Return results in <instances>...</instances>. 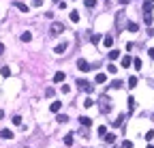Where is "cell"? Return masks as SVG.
Wrapping results in <instances>:
<instances>
[{
  "mask_svg": "<svg viewBox=\"0 0 154 148\" xmlns=\"http://www.w3.org/2000/svg\"><path fill=\"white\" fill-rule=\"evenodd\" d=\"M98 109H101L103 114H107V112H111V99L107 97V95H103L101 99H98Z\"/></svg>",
  "mask_w": 154,
  "mask_h": 148,
  "instance_id": "1",
  "label": "cell"
},
{
  "mask_svg": "<svg viewBox=\"0 0 154 148\" xmlns=\"http://www.w3.org/2000/svg\"><path fill=\"white\" fill-rule=\"evenodd\" d=\"M77 86H79V90L88 92V95H90V92H92V84H90L88 79H79V82H77Z\"/></svg>",
  "mask_w": 154,
  "mask_h": 148,
  "instance_id": "2",
  "label": "cell"
},
{
  "mask_svg": "<svg viewBox=\"0 0 154 148\" xmlns=\"http://www.w3.org/2000/svg\"><path fill=\"white\" fill-rule=\"evenodd\" d=\"M49 32H51V34H62V32H64V26H62L60 22H54L51 28H49Z\"/></svg>",
  "mask_w": 154,
  "mask_h": 148,
  "instance_id": "3",
  "label": "cell"
},
{
  "mask_svg": "<svg viewBox=\"0 0 154 148\" xmlns=\"http://www.w3.org/2000/svg\"><path fill=\"white\" fill-rule=\"evenodd\" d=\"M77 69L86 73V71H90V69H92V67H90V64H88V60H84V58H79V60H77Z\"/></svg>",
  "mask_w": 154,
  "mask_h": 148,
  "instance_id": "4",
  "label": "cell"
},
{
  "mask_svg": "<svg viewBox=\"0 0 154 148\" xmlns=\"http://www.w3.org/2000/svg\"><path fill=\"white\" fill-rule=\"evenodd\" d=\"M60 109H62V103H60V101H54V103L49 105V112H51V114H58Z\"/></svg>",
  "mask_w": 154,
  "mask_h": 148,
  "instance_id": "5",
  "label": "cell"
},
{
  "mask_svg": "<svg viewBox=\"0 0 154 148\" xmlns=\"http://www.w3.org/2000/svg\"><path fill=\"white\" fill-rule=\"evenodd\" d=\"M101 41H103L105 47H111V45H114V36H111V34H107V36H103Z\"/></svg>",
  "mask_w": 154,
  "mask_h": 148,
  "instance_id": "6",
  "label": "cell"
},
{
  "mask_svg": "<svg viewBox=\"0 0 154 148\" xmlns=\"http://www.w3.org/2000/svg\"><path fill=\"white\" fill-rule=\"evenodd\" d=\"M79 125L90 129V125H92V118H88V116H81V118H79Z\"/></svg>",
  "mask_w": 154,
  "mask_h": 148,
  "instance_id": "7",
  "label": "cell"
},
{
  "mask_svg": "<svg viewBox=\"0 0 154 148\" xmlns=\"http://www.w3.org/2000/svg\"><path fill=\"white\" fill-rule=\"evenodd\" d=\"M54 52H56L58 56H60V54H64V52H67V43H58L56 47H54Z\"/></svg>",
  "mask_w": 154,
  "mask_h": 148,
  "instance_id": "8",
  "label": "cell"
},
{
  "mask_svg": "<svg viewBox=\"0 0 154 148\" xmlns=\"http://www.w3.org/2000/svg\"><path fill=\"white\" fill-rule=\"evenodd\" d=\"M94 82H96V84H105V82H107V75H105V73H96Z\"/></svg>",
  "mask_w": 154,
  "mask_h": 148,
  "instance_id": "9",
  "label": "cell"
},
{
  "mask_svg": "<svg viewBox=\"0 0 154 148\" xmlns=\"http://www.w3.org/2000/svg\"><path fill=\"white\" fill-rule=\"evenodd\" d=\"M103 140H105L107 144H114V142H116V135H114V133H105V135H103Z\"/></svg>",
  "mask_w": 154,
  "mask_h": 148,
  "instance_id": "10",
  "label": "cell"
},
{
  "mask_svg": "<svg viewBox=\"0 0 154 148\" xmlns=\"http://www.w3.org/2000/svg\"><path fill=\"white\" fill-rule=\"evenodd\" d=\"M122 24H124V13H118V17H116V26H118V28H122Z\"/></svg>",
  "mask_w": 154,
  "mask_h": 148,
  "instance_id": "11",
  "label": "cell"
},
{
  "mask_svg": "<svg viewBox=\"0 0 154 148\" xmlns=\"http://www.w3.org/2000/svg\"><path fill=\"white\" fill-rule=\"evenodd\" d=\"M126 30H129V32H137V30H139V26L135 24V22H131V24H126Z\"/></svg>",
  "mask_w": 154,
  "mask_h": 148,
  "instance_id": "12",
  "label": "cell"
},
{
  "mask_svg": "<svg viewBox=\"0 0 154 148\" xmlns=\"http://www.w3.org/2000/svg\"><path fill=\"white\" fill-rule=\"evenodd\" d=\"M0 135H2L4 140H11V137H13V131H11V129H4V131H0Z\"/></svg>",
  "mask_w": 154,
  "mask_h": 148,
  "instance_id": "13",
  "label": "cell"
},
{
  "mask_svg": "<svg viewBox=\"0 0 154 148\" xmlns=\"http://www.w3.org/2000/svg\"><path fill=\"white\" fill-rule=\"evenodd\" d=\"M20 39H22L24 43H30V41H32V34H30V32H22V36H20Z\"/></svg>",
  "mask_w": 154,
  "mask_h": 148,
  "instance_id": "14",
  "label": "cell"
},
{
  "mask_svg": "<svg viewBox=\"0 0 154 148\" xmlns=\"http://www.w3.org/2000/svg\"><path fill=\"white\" fill-rule=\"evenodd\" d=\"M152 20H154V17H152V13H143V22H146L148 26H152Z\"/></svg>",
  "mask_w": 154,
  "mask_h": 148,
  "instance_id": "15",
  "label": "cell"
},
{
  "mask_svg": "<svg viewBox=\"0 0 154 148\" xmlns=\"http://www.w3.org/2000/svg\"><path fill=\"white\" fill-rule=\"evenodd\" d=\"M116 58H120V50H111L109 52V60H116Z\"/></svg>",
  "mask_w": 154,
  "mask_h": 148,
  "instance_id": "16",
  "label": "cell"
},
{
  "mask_svg": "<svg viewBox=\"0 0 154 148\" xmlns=\"http://www.w3.org/2000/svg\"><path fill=\"white\" fill-rule=\"evenodd\" d=\"M131 64H133V58L131 56H124L122 58V67H131Z\"/></svg>",
  "mask_w": 154,
  "mask_h": 148,
  "instance_id": "17",
  "label": "cell"
},
{
  "mask_svg": "<svg viewBox=\"0 0 154 148\" xmlns=\"http://www.w3.org/2000/svg\"><path fill=\"white\" fill-rule=\"evenodd\" d=\"M101 39H103V36H101V34H96V32H94L92 36H90V41H92L94 45H96V43H101Z\"/></svg>",
  "mask_w": 154,
  "mask_h": 148,
  "instance_id": "18",
  "label": "cell"
},
{
  "mask_svg": "<svg viewBox=\"0 0 154 148\" xmlns=\"http://www.w3.org/2000/svg\"><path fill=\"white\" fill-rule=\"evenodd\" d=\"M0 75H2V77H9V75H11V69H9V67H2V69H0Z\"/></svg>",
  "mask_w": 154,
  "mask_h": 148,
  "instance_id": "19",
  "label": "cell"
},
{
  "mask_svg": "<svg viewBox=\"0 0 154 148\" xmlns=\"http://www.w3.org/2000/svg\"><path fill=\"white\" fill-rule=\"evenodd\" d=\"M54 82H64V73H62V71H58L56 75H54Z\"/></svg>",
  "mask_w": 154,
  "mask_h": 148,
  "instance_id": "20",
  "label": "cell"
},
{
  "mask_svg": "<svg viewBox=\"0 0 154 148\" xmlns=\"http://www.w3.org/2000/svg\"><path fill=\"white\" fill-rule=\"evenodd\" d=\"M15 7L20 9L22 13H26V11H28V4H24V2H15Z\"/></svg>",
  "mask_w": 154,
  "mask_h": 148,
  "instance_id": "21",
  "label": "cell"
},
{
  "mask_svg": "<svg viewBox=\"0 0 154 148\" xmlns=\"http://www.w3.org/2000/svg\"><path fill=\"white\" fill-rule=\"evenodd\" d=\"M129 112H135V97H129Z\"/></svg>",
  "mask_w": 154,
  "mask_h": 148,
  "instance_id": "22",
  "label": "cell"
},
{
  "mask_svg": "<svg viewBox=\"0 0 154 148\" xmlns=\"http://www.w3.org/2000/svg\"><path fill=\"white\" fill-rule=\"evenodd\" d=\"M143 13H152V2H143Z\"/></svg>",
  "mask_w": 154,
  "mask_h": 148,
  "instance_id": "23",
  "label": "cell"
},
{
  "mask_svg": "<svg viewBox=\"0 0 154 148\" xmlns=\"http://www.w3.org/2000/svg\"><path fill=\"white\" fill-rule=\"evenodd\" d=\"M122 125H124V116H120V118L114 120V127H122Z\"/></svg>",
  "mask_w": 154,
  "mask_h": 148,
  "instance_id": "24",
  "label": "cell"
},
{
  "mask_svg": "<svg viewBox=\"0 0 154 148\" xmlns=\"http://www.w3.org/2000/svg\"><path fill=\"white\" fill-rule=\"evenodd\" d=\"M64 144H67V146H73V135H71V133L64 135Z\"/></svg>",
  "mask_w": 154,
  "mask_h": 148,
  "instance_id": "25",
  "label": "cell"
},
{
  "mask_svg": "<svg viewBox=\"0 0 154 148\" xmlns=\"http://www.w3.org/2000/svg\"><path fill=\"white\" fill-rule=\"evenodd\" d=\"M135 86H137V77H129V88H135Z\"/></svg>",
  "mask_w": 154,
  "mask_h": 148,
  "instance_id": "26",
  "label": "cell"
},
{
  "mask_svg": "<svg viewBox=\"0 0 154 148\" xmlns=\"http://www.w3.org/2000/svg\"><path fill=\"white\" fill-rule=\"evenodd\" d=\"M84 4H86L88 9H92V7L96 4V0H84Z\"/></svg>",
  "mask_w": 154,
  "mask_h": 148,
  "instance_id": "27",
  "label": "cell"
},
{
  "mask_svg": "<svg viewBox=\"0 0 154 148\" xmlns=\"http://www.w3.org/2000/svg\"><path fill=\"white\" fill-rule=\"evenodd\" d=\"M111 88H116V90H118V88H122V82H120V79H116V82H111Z\"/></svg>",
  "mask_w": 154,
  "mask_h": 148,
  "instance_id": "28",
  "label": "cell"
},
{
  "mask_svg": "<svg viewBox=\"0 0 154 148\" xmlns=\"http://www.w3.org/2000/svg\"><path fill=\"white\" fill-rule=\"evenodd\" d=\"M13 125L20 127V125H22V116H13Z\"/></svg>",
  "mask_w": 154,
  "mask_h": 148,
  "instance_id": "29",
  "label": "cell"
},
{
  "mask_svg": "<svg viewBox=\"0 0 154 148\" xmlns=\"http://www.w3.org/2000/svg\"><path fill=\"white\" fill-rule=\"evenodd\" d=\"M71 20H73V22H79V13H77V11H71Z\"/></svg>",
  "mask_w": 154,
  "mask_h": 148,
  "instance_id": "30",
  "label": "cell"
},
{
  "mask_svg": "<svg viewBox=\"0 0 154 148\" xmlns=\"http://www.w3.org/2000/svg\"><path fill=\"white\" fill-rule=\"evenodd\" d=\"M67 120H69L67 114H58V122H67Z\"/></svg>",
  "mask_w": 154,
  "mask_h": 148,
  "instance_id": "31",
  "label": "cell"
},
{
  "mask_svg": "<svg viewBox=\"0 0 154 148\" xmlns=\"http://www.w3.org/2000/svg\"><path fill=\"white\" fill-rule=\"evenodd\" d=\"M122 148H133V142H131V140H124V142H122Z\"/></svg>",
  "mask_w": 154,
  "mask_h": 148,
  "instance_id": "32",
  "label": "cell"
},
{
  "mask_svg": "<svg viewBox=\"0 0 154 148\" xmlns=\"http://www.w3.org/2000/svg\"><path fill=\"white\" fill-rule=\"evenodd\" d=\"M92 105H94L92 99H86V101H84V107H92Z\"/></svg>",
  "mask_w": 154,
  "mask_h": 148,
  "instance_id": "33",
  "label": "cell"
},
{
  "mask_svg": "<svg viewBox=\"0 0 154 148\" xmlns=\"http://www.w3.org/2000/svg\"><path fill=\"white\" fill-rule=\"evenodd\" d=\"M133 64H135V69H141V58H135Z\"/></svg>",
  "mask_w": 154,
  "mask_h": 148,
  "instance_id": "34",
  "label": "cell"
},
{
  "mask_svg": "<svg viewBox=\"0 0 154 148\" xmlns=\"http://www.w3.org/2000/svg\"><path fill=\"white\" fill-rule=\"evenodd\" d=\"M30 4H32V7H41L43 0H30Z\"/></svg>",
  "mask_w": 154,
  "mask_h": 148,
  "instance_id": "35",
  "label": "cell"
},
{
  "mask_svg": "<svg viewBox=\"0 0 154 148\" xmlns=\"http://www.w3.org/2000/svg\"><path fill=\"white\" fill-rule=\"evenodd\" d=\"M107 71H109V73H116V71H118V67H116V64H109V67H107Z\"/></svg>",
  "mask_w": 154,
  "mask_h": 148,
  "instance_id": "36",
  "label": "cell"
},
{
  "mask_svg": "<svg viewBox=\"0 0 154 148\" xmlns=\"http://www.w3.org/2000/svg\"><path fill=\"white\" fill-rule=\"evenodd\" d=\"M105 133H107V129H105V127H98V135H101V137H103Z\"/></svg>",
  "mask_w": 154,
  "mask_h": 148,
  "instance_id": "37",
  "label": "cell"
},
{
  "mask_svg": "<svg viewBox=\"0 0 154 148\" xmlns=\"http://www.w3.org/2000/svg\"><path fill=\"white\" fill-rule=\"evenodd\" d=\"M45 97H54V88H47V90H45Z\"/></svg>",
  "mask_w": 154,
  "mask_h": 148,
  "instance_id": "38",
  "label": "cell"
},
{
  "mask_svg": "<svg viewBox=\"0 0 154 148\" xmlns=\"http://www.w3.org/2000/svg\"><path fill=\"white\" fill-rule=\"evenodd\" d=\"M62 92H64V95H67V92H71V86H69V84H64V86H62Z\"/></svg>",
  "mask_w": 154,
  "mask_h": 148,
  "instance_id": "39",
  "label": "cell"
},
{
  "mask_svg": "<svg viewBox=\"0 0 154 148\" xmlns=\"http://www.w3.org/2000/svg\"><path fill=\"white\" fill-rule=\"evenodd\" d=\"M143 137H146V140H152V137H154V131H148V133L143 135Z\"/></svg>",
  "mask_w": 154,
  "mask_h": 148,
  "instance_id": "40",
  "label": "cell"
},
{
  "mask_svg": "<svg viewBox=\"0 0 154 148\" xmlns=\"http://www.w3.org/2000/svg\"><path fill=\"white\" fill-rule=\"evenodd\" d=\"M148 56H150V58H154V47H150V50H148Z\"/></svg>",
  "mask_w": 154,
  "mask_h": 148,
  "instance_id": "41",
  "label": "cell"
},
{
  "mask_svg": "<svg viewBox=\"0 0 154 148\" xmlns=\"http://www.w3.org/2000/svg\"><path fill=\"white\" fill-rule=\"evenodd\" d=\"M118 2H120V4L124 7V4H129V2H131V0H118Z\"/></svg>",
  "mask_w": 154,
  "mask_h": 148,
  "instance_id": "42",
  "label": "cell"
},
{
  "mask_svg": "<svg viewBox=\"0 0 154 148\" xmlns=\"http://www.w3.org/2000/svg\"><path fill=\"white\" fill-rule=\"evenodd\" d=\"M2 54H4V45L0 43V56H2Z\"/></svg>",
  "mask_w": 154,
  "mask_h": 148,
  "instance_id": "43",
  "label": "cell"
},
{
  "mask_svg": "<svg viewBox=\"0 0 154 148\" xmlns=\"http://www.w3.org/2000/svg\"><path fill=\"white\" fill-rule=\"evenodd\" d=\"M4 118V112H2V109H0V120H2Z\"/></svg>",
  "mask_w": 154,
  "mask_h": 148,
  "instance_id": "44",
  "label": "cell"
},
{
  "mask_svg": "<svg viewBox=\"0 0 154 148\" xmlns=\"http://www.w3.org/2000/svg\"><path fill=\"white\" fill-rule=\"evenodd\" d=\"M143 2H154V0H143Z\"/></svg>",
  "mask_w": 154,
  "mask_h": 148,
  "instance_id": "45",
  "label": "cell"
},
{
  "mask_svg": "<svg viewBox=\"0 0 154 148\" xmlns=\"http://www.w3.org/2000/svg\"><path fill=\"white\" fill-rule=\"evenodd\" d=\"M17 148H28V146H17Z\"/></svg>",
  "mask_w": 154,
  "mask_h": 148,
  "instance_id": "46",
  "label": "cell"
},
{
  "mask_svg": "<svg viewBox=\"0 0 154 148\" xmlns=\"http://www.w3.org/2000/svg\"><path fill=\"white\" fill-rule=\"evenodd\" d=\"M148 148H154V146H152V144H150V146H148Z\"/></svg>",
  "mask_w": 154,
  "mask_h": 148,
  "instance_id": "47",
  "label": "cell"
}]
</instances>
